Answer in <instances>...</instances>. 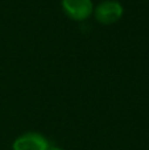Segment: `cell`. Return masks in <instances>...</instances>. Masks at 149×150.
Instances as JSON below:
<instances>
[{"instance_id": "obj_2", "label": "cell", "mask_w": 149, "mask_h": 150, "mask_svg": "<svg viewBox=\"0 0 149 150\" xmlns=\"http://www.w3.org/2000/svg\"><path fill=\"white\" fill-rule=\"evenodd\" d=\"M62 9L71 20L84 21L94 12L92 0H61Z\"/></svg>"}, {"instance_id": "obj_4", "label": "cell", "mask_w": 149, "mask_h": 150, "mask_svg": "<svg viewBox=\"0 0 149 150\" xmlns=\"http://www.w3.org/2000/svg\"><path fill=\"white\" fill-rule=\"evenodd\" d=\"M48 150H63V149L58 148V146H49V148H48Z\"/></svg>"}, {"instance_id": "obj_3", "label": "cell", "mask_w": 149, "mask_h": 150, "mask_svg": "<svg viewBox=\"0 0 149 150\" xmlns=\"http://www.w3.org/2000/svg\"><path fill=\"white\" fill-rule=\"evenodd\" d=\"M49 141L37 132H26L18 136L12 144V150H48Z\"/></svg>"}, {"instance_id": "obj_1", "label": "cell", "mask_w": 149, "mask_h": 150, "mask_svg": "<svg viewBox=\"0 0 149 150\" xmlns=\"http://www.w3.org/2000/svg\"><path fill=\"white\" fill-rule=\"evenodd\" d=\"M92 15L102 25H112L124 15V8L118 0H103L94 8Z\"/></svg>"}]
</instances>
